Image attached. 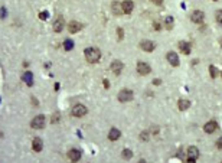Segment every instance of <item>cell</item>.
I'll use <instances>...</instances> for the list:
<instances>
[{
  "label": "cell",
  "mask_w": 222,
  "mask_h": 163,
  "mask_svg": "<svg viewBox=\"0 0 222 163\" xmlns=\"http://www.w3.org/2000/svg\"><path fill=\"white\" fill-rule=\"evenodd\" d=\"M85 58L89 64H95L100 61L101 58V52L98 48H87L85 49Z\"/></svg>",
  "instance_id": "cell-1"
},
{
  "label": "cell",
  "mask_w": 222,
  "mask_h": 163,
  "mask_svg": "<svg viewBox=\"0 0 222 163\" xmlns=\"http://www.w3.org/2000/svg\"><path fill=\"white\" fill-rule=\"evenodd\" d=\"M88 113V110H87V107L82 104H76L72 107V111L71 114L74 116V117H84L85 114Z\"/></svg>",
  "instance_id": "cell-2"
},
{
  "label": "cell",
  "mask_w": 222,
  "mask_h": 163,
  "mask_svg": "<svg viewBox=\"0 0 222 163\" xmlns=\"http://www.w3.org/2000/svg\"><path fill=\"white\" fill-rule=\"evenodd\" d=\"M198 157H199V150H198V147L190 146L188 149V157H186V162L188 163H195Z\"/></svg>",
  "instance_id": "cell-3"
},
{
  "label": "cell",
  "mask_w": 222,
  "mask_h": 163,
  "mask_svg": "<svg viewBox=\"0 0 222 163\" xmlns=\"http://www.w3.org/2000/svg\"><path fill=\"white\" fill-rule=\"evenodd\" d=\"M133 91L131 90H121L118 92V101L120 103H127V101L133 100Z\"/></svg>",
  "instance_id": "cell-4"
},
{
  "label": "cell",
  "mask_w": 222,
  "mask_h": 163,
  "mask_svg": "<svg viewBox=\"0 0 222 163\" xmlns=\"http://www.w3.org/2000/svg\"><path fill=\"white\" fill-rule=\"evenodd\" d=\"M30 127H32V129H43V127H45V116H43V114L36 116V117L32 120V123H30Z\"/></svg>",
  "instance_id": "cell-5"
},
{
  "label": "cell",
  "mask_w": 222,
  "mask_h": 163,
  "mask_svg": "<svg viewBox=\"0 0 222 163\" xmlns=\"http://www.w3.org/2000/svg\"><path fill=\"white\" fill-rule=\"evenodd\" d=\"M190 19H192L193 23H202L205 19V15L202 10H193L192 15H190Z\"/></svg>",
  "instance_id": "cell-6"
},
{
  "label": "cell",
  "mask_w": 222,
  "mask_h": 163,
  "mask_svg": "<svg viewBox=\"0 0 222 163\" xmlns=\"http://www.w3.org/2000/svg\"><path fill=\"white\" fill-rule=\"evenodd\" d=\"M150 65L146 62H138L137 64V72L140 75H147V74H150Z\"/></svg>",
  "instance_id": "cell-7"
},
{
  "label": "cell",
  "mask_w": 222,
  "mask_h": 163,
  "mask_svg": "<svg viewBox=\"0 0 222 163\" xmlns=\"http://www.w3.org/2000/svg\"><path fill=\"white\" fill-rule=\"evenodd\" d=\"M166 58H168L169 64H170V65H173V67H179V65H180L179 56H177L176 52H169V54L166 55Z\"/></svg>",
  "instance_id": "cell-8"
},
{
  "label": "cell",
  "mask_w": 222,
  "mask_h": 163,
  "mask_svg": "<svg viewBox=\"0 0 222 163\" xmlns=\"http://www.w3.org/2000/svg\"><path fill=\"white\" fill-rule=\"evenodd\" d=\"M123 68H124V65H123L121 61H113V64H111V71L115 74V75H120L123 72Z\"/></svg>",
  "instance_id": "cell-9"
},
{
  "label": "cell",
  "mask_w": 222,
  "mask_h": 163,
  "mask_svg": "<svg viewBox=\"0 0 222 163\" xmlns=\"http://www.w3.org/2000/svg\"><path fill=\"white\" fill-rule=\"evenodd\" d=\"M216 129H218V123L214 121V120H212V121H208L203 126V131L208 134H212L214 131H216Z\"/></svg>",
  "instance_id": "cell-10"
},
{
  "label": "cell",
  "mask_w": 222,
  "mask_h": 163,
  "mask_svg": "<svg viewBox=\"0 0 222 163\" xmlns=\"http://www.w3.org/2000/svg\"><path fill=\"white\" fill-rule=\"evenodd\" d=\"M140 48L143 51H146V52H153L156 45H155V42H151V41H141L140 42Z\"/></svg>",
  "instance_id": "cell-11"
},
{
  "label": "cell",
  "mask_w": 222,
  "mask_h": 163,
  "mask_svg": "<svg viewBox=\"0 0 222 163\" xmlns=\"http://www.w3.org/2000/svg\"><path fill=\"white\" fill-rule=\"evenodd\" d=\"M82 29V23L76 20H72L69 25H68V30H69V33H76V32H80Z\"/></svg>",
  "instance_id": "cell-12"
},
{
  "label": "cell",
  "mask_w": 222,
  "mask_h": 163,
  "mask_svg": "<svg viewBox=\"0 0 222 163\" xmlns=\"http://www.w3.org/2000/svg\"><path fill=\"white\" fill-rule=\"evenodd\" d=\"M81 156H82V153H81V150H78V149H71V150L68 152V157H69L72 162H78V160L81 159Z\"/></svg>",
  "instance_id": "cell-13"
},
{
  "label": "cell",
  "mask_w": 222,
  "mask_h": 163,
  "mask_svg": "<svg viewBox=\"0 0 222 163\" xmlns=\"http://www.w3.org/2000/svg\"><path fill=\"white\" fill-rule=\"evenodd\" d=\"M179 49L183 55H189L190 51H192V48H190V43H189V42L182 41V42H179Z\"/></svg>",
  "instance_id": "cell-14"
},
{
  "label": "cell",
  "mask_w": 222,
  "mask_h": 163,
  "mask_svg": "<svg viewBox=\"0 0 222 163\" xmlns=\"http://www.w3.org/2000/svg\"><path fill=\"white\" fill-rule=\"evenodd\" d=\"M121 6H123V12L127 13V15L133 12V9H134V3L131 2V0H124Z\"/></svg>",
  "instance_id": "cell-15"
},
{
  "label": "cell",
  "mask_w": 222,
  "mask_h": 163,
  "mask_svg": "<svg viewBox=\"0 0 222 163\" xmlns=\"http://www.w3.org/2000/svg\"><path fill=\"white\" fill-rule=\"evenodd\" d=\"M120 136H121V131H120L118 129L113 127V129L110 130V133H108V139L111 140V142H115V140H118V139H120Z\"/></svg>",
  "instance_id": "cell-16"
},
{
  "label": "cell",
  "mask_w": 222,
  "mask_h": 163,
  "mask_svg": "<svg viewBox=\"0 0 222 163\" xmlns=\"http://www.w3.org/2000/svg\"><path fill=\"white\" fill-rule=\"evenodd\" d=\"M32 147H33V150H35V152H41V150H42V147H43L42 139L35 137V139H33V142H32Z\"/></svg>",
  "instance_id": "cell-17"
},
{
  "label": "cell",
  "mask_w": 222,
  "mask_h": 163,
  "mask_svg": "<svg viewBox=\"0 0 222 163\" xmlns=\"http://www.w3.org/2000/svg\"><path fill=\"white\" fill-rule=\"evenodd\" d=\"M62 29H63V17H58L54 23V30L59 33V32H62Z\"/></svg>",
  "instance_id": "cell-18"
},
{
  "label": "cell",
  "mask_w": 222,
  "mask_h": 163,
  "mask_svg": "<svg viewBox=\"0 0 222 163\" xmlns=\"http://www.w3.org/2000/svg\"><path fill=\"white\" fill-rule=\"evenodd\" d=\"M177 107H179L180 111H185V110H188L189 107H190V101L189 100H179V103H177Z\"/></svg>",
  "instance_id": "cell-19"
},
{
  "label": "cell",
  "mask_w": 222,
  "mask_h": 163,
  "mask_svg": "<svg viewBox=\"0 0 222 163\" xmlns=\"http://www.w3.org/2000/svg\"><path fill=\"white\" fill-rule=\"evenodd\" d=\"M111 10H113L114 15H121V13H124L123 12V6H120L117 2H113V4H111Z\"/></svg>",
  "instance_id": "cell-20"
},
{
  "label": "cell",
  "mask_w": 222,
  "mask_h": 163,
  "mask_svg": "<svg viewBox=\"0 0 222 163\" xmlns=\"http://www.w3.org/2000/svg\"><path fill=\"white\" fill-rule=\"evenodd\" d=\"M23 81H25L28 85H32V84H33V82H32V74H30L29 71L23 74Z\"/></svg>",
  "instance_id": "cell-21"
},
{
  "label": "cell",
  "mask_w": 222,
  "mask_h": 163,
  "mask_svg": "<svg viewBox=\"0 0 222 163\" xmlns=\"http://www.w3.org/2000/svg\"><path fill=\"white\" fill-rule=\"evenodd\" d=\"M63 48H65V51H71L74 48V42L71 39H67V41L63 42Z\"/></svg>",
  "instance_id": "cell-22"
},
{
  "label": "cell",
  "mask_w": 222,
  "mask_h": 163,
  "mask_svg": "<svg viewBox=\"0 0 222 163\" xmlns=\"http://www.w3.org/2000/svg\"><path fill=\"white\" fill-rule=\"evenodd\" d=\"M123 157H124V159H131V157H133V152H131L130 149H124V150H123Z\"/></svg>",
  "instance_id": "cell-23"
},
{
  "label": "cell",
  "mask_w": 222,
  "mask_h": 163,
  "mask_svg": "<svg viewBox=\"0 0 222 163\" xmlns=\"http://www.w3.org/2000/svg\"><path fill=\"white\" fill-rule=\"evenodd\" d=\"M164 25H166V28L168 29H172L173 28V17H166V20H164Z\"/></svg>",
  "instance_id": "cell-24"
},
{
  "label": "cell",
  "mask_w": 222,
  "mask_h": 163,
  "mask_svg": "<svg viewBox=\"0 0 222 163\" xmlns=\"http://www.w3.org/2000/svg\"><path fill=\"white\" fill-rule=\"evenodd\" d=\"M215 19H216V22H218V23H221V25H222V9L216 10V13H215Z\"/></svg>",
  "instance_id": "cell-25"
},
{
  "label": "cell",
  "mask_w": 222,
  "mask_h": 163,
  "mask_svg": "<svg viewBox=\"0 0 222 163\" xmlns=\"http://www.w3.org/2000/svg\"><path fill=\"white\" fill-rule=\"evenodd\" d=\"M140 140H143V142H147V140H149V133H147V131H143V133H140Z\"/></svg>",
  "instance_id": "cell-26"
},
{
  "label": "cell",
  "mask_w": 222,
  "mask_h": 163,
  "mask_svg": "<svg viewBox=\"0 0 222 163\" xmlns=\"http://www.w3.org/2000/svg\"><path fill=\"white\" fill-rule=\"evenodd\" d=\"M209 72H211V77H212V78H216V75H218L216 68H215V67H209Z\"/></svg>",
  "instance_id": "cell-27"
},
{
  "label": "cell",
  "mask_w": 222,
  "mask_h": 163,
  "mask_svg": "<svg viewBox=\"0 0 222 163\" xmlns=\"http://www.w3.org/2000/svg\"><path fill=\"white\" fill-rule=\"evenodd\" d=\"M123 36H124V32H123L121 28H118V29H117V38H118V41H121Z\"/></svg>",
  "instance_id": "cell-28"
},
{
  "label": "cell",
  "mask_w": 222,
  "mask_h": 163,
  "mask_svg": "<svg viewBox=\"0 0 222 163\" xmlns=\"http://www.w3.org/2000/svg\"><path fill=\"white\" fill-rule=\"evenodd\" d=\"M150 131H151L153 134H157V133H159V127H157V126H151Z\"/></svg>",
  "instance_id": "cell-29"
},
{
  "label": "cell",
  "mask_w": 222,
  "mask_h": 163,
  "mask_svg": "<svg viewBox=\"0 0 222 163\" xmlns=\"http://www.w3.org/2000/svg\"><path fill=\"white\" fill-rule=\"evenodd\" d=\"M58 118H59V114H58V113H55V114H54V117H52V123H56V121H58Z\"/></svg>",
  "instance_id": "cell-30"
},
{
  "label": "cell",
  "mask_w": 222,
  "mask_h": 163,
  "mask_svg": "<svg viewBox=\"0 0 222 163\" xmlns=\"http://www.w3.org/2000/svg\"><path fill=\"white\" fill-rule=\"evenodd\" d=\"M216 147L222 150V137H221V139H218V142H216Z\"/></svg>",
  "instance_id": "cell-31"
},
{
  "label": "cell",
  "mask_w": 222,
  "mask_h": 163,
  "mask_svg": "<svg viewBox=\"0 0 222 163\" xmlns=\"http://www.w3.org/2000/svg\"><path fill=\"white\" fill-rule=\"evenodd\" d=\"M151 2L155 4H157V6H162V4H163V0H151Z\"/></svg>",
  "instance_id": "cell-32"
},
{
  "label": "cell",
  "mask_w": 222,
  "mask_h": 163,
  "mask_svg": "<svg viewBox=\"0 0 222 163\" xmlns=\"http://www.w3.org/2000/svg\"><path fill=\"white\" fill-rule=\"evenodd\" d=\"M39 17H41L42 20H45L46 17H48V13H41V15H39Z\"/></svg>",
  "instance_id": "cell-33"
},
{
  "label": "cell",
  "mask_w": 222,
  "mask_h": 163,
  "mask_svg": "<svg viewBox=\"0 0 222 163\" xmlns=\"http://www.w3.org/2000/svg\"><path fill=\"white\" fill-rule=\"evenodd\" d=\"M6 15H7V13H6V9H2V17H6Z\"/></svg>",
  "instance_id": "cell-34"
},
{
  "label": "cell",
  "mask_w": 222,
  "mask_h": 163,
  "mask_svg": "<svg viewBox=\"0 0 222 163\" xmlns=\"http://www.w3.org/2000/svg\"><path fill=\"white\" fill-rule=\"evenodd\" d=\"M104 87H105V88H108V87H110V82H108L107 80H104Z\"/></svg>",
  "instance_id": "cell-35"
},
{
  "label": "cell",
  "mask_w": 222,
  "mask_h": 163,
  "mask_svg": "<svg viewBox=\"0 0 222 163\" xmlns=\"http://www.w3.org/2000/svg\"><path fill=\"white\" fill-rule=\"evenodd\" d=\"M155 29H160V25L157 23V22H155Z\"/></svg>",
  "instance_id": "cell-36"
},
{
  "label": "cell",
  "mask_w": 222,
  "mask_h": 163,
  "mask_svg": "<svg viewBox=\"0 0 222 163\" xmlns=\"http://www.w3.org/2000/svg\"><path fill=\"white\" fill-rule=\"evenodd\" d=\"M221 45H222V39H221Z\"/></svg>",
  "instance_id": "cell-37"
},
{
  "label": "cell",
  "mask_w": 222,
  "mask_h": 163,
  "mask_svg": "<svg viewBox=\"0 0 222 163\" xmlns=\"http://www.w3.org/2000/svg\"><path fill=\"white\" fill-rule=\"evenodd\" d=\"M214 2H218V0H214Z\"/></svg>",
  "instance_id": "cell-38"
}]
</instances>
